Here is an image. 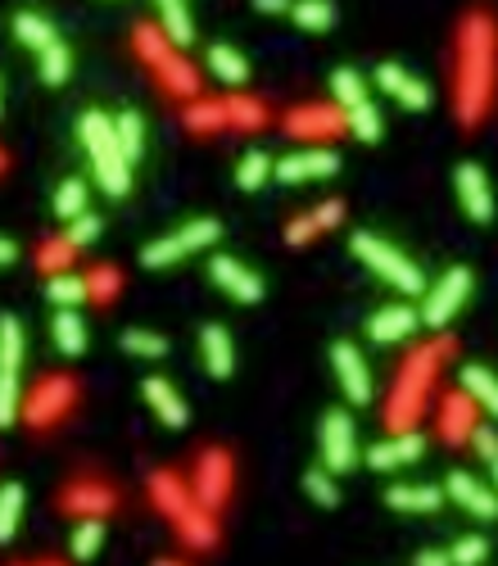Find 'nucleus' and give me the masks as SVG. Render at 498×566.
Returning <instances> with one entry per match:
<instances>
[{"label":"nucleus","instance_id":"obj_1","mask_svg":"<svg viewBox=\"0 0 498 566\" xmlns=\"http://www.w3.org/2000/svg\"><path fill=\"white\" fill-rule=\"evenodd\" d=\"M494 91V23L472 14L463 27V68H457V119L480 123Z\"/></svg>","mask_w":498,"mask_h":566},{"label":"nucleus","instance_id":"obj_2","mask_svg":"<svg viewBox=\"0 0 498 566\" xmlns=\"http://www.w3.org/2000/svg\"><path fill=\"white\" fill-rule=\"evenodd\" d=\"M449 345V340H444ZM444 345H431V349H417L403 371L395 376V390H390V403H386V426L395 435L412 431L417 418H421V408H427V395H431V381H435V367H440V349Z\"/></svg>","mask_w":498,"mask_h":566},{"label":"nucleus","instance_id":"obj_3","mask_svg":"<svg viewBox=\"0 0 498 566\" xmlns=\"http://www.w3.org/2000/svg\"><path fill=\"white\" fill-rule=\"evenodd\" d=\"M82 145H87V155H91V168L100 177V186L109 196H128L132 191V164L123 159V149H119V136H113V119L100 109L82 113Z\"/></svg>","mask_w":498,"mask_h":566},{"label":"nucleus","instance_id":"obj_4","mask_svg":"<svg viewBox=\"0 0 498 566\" xmlns=\"http://www.w3.org/2000/svg\"><path fill=\"white\" fill-rule=\"evenodd\" d=\"M350 249H354L386 286H395V290H403V295H427V277H421V268H417V263H412L403 249H395L390 241H380V236H372V232H354Z\"/></svg>","mask_w":498,"mask_h":566},{"label":"nucleus","instance_id":"obj_5","mask_svg":"<svg viewBox=\"0 0 498 566\" xmlns=\"http://www.w3.org/2000/svg\"><path fill=\"white\" fill-rule=\"evenodd\" d=\"M331 96H335L344 123H350V132H354L358 141H367V145L380 141V113H376V104H372V96H367V82L358 78L354 68H335V73H331Z\"/></svg>","mask_w":498,"mask_h":566},{"label":"nucleus","instance_id":"obj_6","mask_svg":"<svg viewBox=\"0 0 498 566\" xmlns=\"http://www.w3.org/2000/svg\"><path fill=\"white\" fill-rule=\"evenodd\" d=\"M218 236H222V226H218L213 218H190L186 226H177V232L150 241V245L141 249V263H145V268H173V263L190 258L196 249H209Z\"/></svg>","mask_w":498,"mask_h":566},{"label":"nucleus","instance_id":"obj_7","mask_svg":"<svg viewBox=\"0 0 498 566\" xmlns=\"http://www.w3.org/2000/svg\"><path fill=\"white\" fill-rule=\"evenodd\" d=\"M19 371H23V326L19 318H0V426L19 418Z\"/></svg>","mask_w":498,"mask_h":566},{"label":"nucleus","instance_id":"obj_8","mask_svg":"<svg viewBox=\"0 0 498 566\" xmlns=\"http://www.w3.org/2000/svg\"><path fill=\"white\" fill-rule=\"evenodd\" d=\"M472 286H476L472 281V268H449L435 286H427V299H421V322L444 331L457 318V309L472 299Z\"/></svg>","mask_w":498,"mask_h":566},{"label":"nucleus","instance_id":"obj_9","mask_svg":"<svg viewBox=\"0 0 498 566\" xmlns=\"http://www.w3.org/2000/svg\"><path fill=\"white\" fill-rule=\"evenodd\" d=\"M73 403H78V386H73V376H46V381L32 386V395L23 403V418H27V426L46 431V426L68 418Z\"/></svg>","mask_w":498,"mask_h":566},{"label":"nucleus","instance_id":"obj_10","mask_svg":"<svg viewBox=\"0 0 498 566\" xmlns=\"http://www.w3.org/2000/svg\"><path fill=\"white\" fill-rule=\"evenodd\" d=\"M322 467L331 476L358 467V426L344 408H331L322 418Z\"/></svg>","mask_w":498,"mask_h":566},{"label":"nucleus","instance_id":"obj_11","mask_svg":"<svg viewBox=\"0 0 498 566\" xmlns=\"http://www.w3.org/2000/svg\"><path fill=\"white\" fill-rule=\"evenodd\" d=\"M190 495H196L200 508L218 512L226 499H232V453L222 448H204L196 463V480H190Z\"/></svg>","mask_w":498,"mask_h":566},{"label":"nucleus","instance_id":"obj_12","mask_svg":"<svg viewBox=\"0 0 498 566\" xmlns=\"http://www.w3.org/2000/svg\"><path fill=\"white\" fill-rule=\"evenodd\" d=\"M340 168V155L335 149H322V145H309V149H290L286 159L273 164V177L295 186V181H322V177H335Z\"/></svg>","mask_w":498,"mask_h":566},{"label":"nucleus","instance_id":"obj_13","mask_svg":"<svg viewBox=\"0 0 498 566\" xmlns=\"http://www.w3.org/2000/svg\"><path fill=\"white\" fill-rule=\"evenodd\" d=\"M331 371H335V381H340V390H344V399H350V403H367L372 399V371H367V358L358 354V345L335 340V345H331Z\"/></svg>","mask_w":498,"mask_h":566},{"label":"nucleus","instance_id":"obj_14","mask_svg":"<svg viewBox=\"0 0 498 566\" xmlns=\"http://www.w3.org/2000/svg\"><path fill=\"white\" fill-rule=\"evenodd\" d=\"M286 127L295 141H335L350 123H344L340 104H299L286 119Z\"/></svg>","mask_w":498,"mask_h":566},{"label":"nucleus","instance_id":"obj_15","mask_svg":"<svg viewBox=\"0 0 498 566\" xmlns=\"http://www.w3.org/2000/svg\"><path fill=\"white\" fill-rule=\"evenodd\" d=\"M59 508L73 517H104L119 508V495H113V485H104L100 476H82L59 495Z\"/></svg>","mask_w":498,"mask_h":566},{"label":"nucleus","instance_id":"obj_16","mask_svg":"<svg viewBox=\"0 0 498 566\" xmlns=\"http://www.w3.org/2000/svg\"><path fill=\"white\" fill-rule=\"evenodd\" d=\"M453 186H457V204L472 222H489L494 218V191H489V177L480 164H457L453 173Z\"/></svg>","mask_w":498,"mask_h":566},{"label":"nucleus","instance_id":"obj_17","mask_svg":"<svg viewBox=\"0 0 498 566\" xmlns=\"http://www.w3.org/2000/svg\"><path fill=\"white\" fill-rule=\"evenodd\" d=\"M376 87L386 91L390 100H399L403 109L421 113V109H431V87L417 78V73H408L403 64H380L376 68Z\"/></svg>","mask_w":498,"mask_h":566},{"label":"nucleus","instance_id":"obj_18","mask_svg":"<svg viewBox=\"0 0 498 566\" xmlns=\"http://www.w3.org/2000/svg\"><path fill=\"white\" fill-rule=\"evenodd\" d=\"M209 277L236 299V304H258L263 299V281L245 268L241 258H232V254H213V263H209Z\"/></svg>","mask_w":498,"mask_h":566},{"label":"nucleus","instance_id":"obj_19","mask_svg":"<svg viewBox=\"0 0 498 566\" xmlns=\"http://www.w3.org/2000/svg\"><path fill=\"white\" fill-rule=\"evenodd\" d=\"M444 499H453L457 508H467L480 521H494L498 517V495H494L485 480H476L472 471H453L449 485H444Z\"/></svg>","mask_w":498,"mask_h":566},{"label":"nucleus","instance_id":"obj_20","mask_svg":"<svg viewBox=\"0 0 498 566\" xmlns=\"http://www.w3.org/2000/svg\"><path fill=\"white\" fill-rule=\"evenodd\" d=\"M421 453H427V440L417 431H403V435H390L367 448V467L372 471H399V467H412Z\"/></svg>","mask_w":498,"mask_h":566},{"label":"nucleus","instance_id":"obj_21","mask_svg":"<svg viewBox=\"0 0 498 566\" xmlns=\"http://www.w3.org/2000/svg\"><path fill=\"white\" fill-rule=\"evenodd\" d=\"M417 326H421V313H417V309H408V304H386V309L372 313L367 335L376 340V345H399V340H408Z\"/></svg>","mask_w":498,"mask_h":566},{"label":"nucleus","instance_id":"obj_22","mask_svg":"<svg viewBox=\"0 0 498 566\" xmlns=\"http://www.w3.org/2000/svg\"><path fill=\"white\" fill-rule=\"evenodd\" d=\"M141 395H145V403H150V408H155V418H159L164 426H186L190 408H186V399L164 381V376H150V381L141 386Z\"/></svg>","mask_w":498,"mask_h":566},{"label":"nucleus","instance_id":"obj_23","mask_svg":"<svg viewBox=\"0 0 498 566\" xmlns=\"http://www.w3.org/2000/svg\"><path fill=\"white\" fill-rule=\"evenodd\" d=\"M440 431H444L449 444L472 440V431H476V403H472L467 395H449V399H440Z\"/></svg>","mask_w":498,"mask_h":566},{"label":"nucleus","instance_id":"obj_24","mask_svg":"<svg viewBox=\"0 0 498 566\" xmlns=\"http://www.w3.org/2000/svg\"><path fill=\"white\" fill-rule=\"evenodd\" d=\"M150 499H155L159 503V512L164 517H181L190 503H196V495H190V489H186V480L181 476H173V471H155V476H150Z\"/></svg>","mask_w":498,"mask_h":566},{"label":"nucleus","instance_id":"obj_25","mask_svg":"<svg viewBox=\"0 0 498 566\" xmlns=\"http://www.w3.org/2000/svg\"><path fill=\"white\" fill-rule=\"evenodd\" d=\"M200 354H204V367H209V376H232V367H236V349H232V335H226L222 326H204L200 331Z\"/></svg>","mask_w":498,"mask_h":566},{"label":"nucleus","instance_id":"obj_26","mask_svg":"<svg viewBox=\"0 0 498 566\" xmlns=\"http://www.w3.org/2000/svg\"><path fill=\"white\" fill-rule=\"evenodd\" d=\"M386 503L395 512H435L444 503V489L440 485H390Z\"/></svg>","mask_w":498,"mask_h":566},{"label":"nucleus","instance_id":"obj_27","mask_svg":"<svg viewBox=\"0 0 498 566\" xmlns=\"http://www.w3.org/2000/svg\"><path fill=\"white\" fill-rule=\"evenodd\" d=\"M177 535H181V544H190V548H213V540H218V525H213V512L209 508H200V503H190L177 521Z\"/></svg>","mask_w":498,"mask_h":566},{"label":"nucleus","instance_id":"obj_28","mask_svg":"<svg viewBox=\"0 0 498 566\" xmlns=\"http://www.w3.org/2000/svg\"><path fill=\"white\" fill-rule=\"evenodd\" d=\"M159 5V32L168 36V46H190L196 42V19H190L186 0H155Z\"/></svg>","mask_w":498,"mask_h":566},{"label":"nucleus","instance_id":"obj_29","mask_svg":"<svg viewBox=\"0 0 498 566\" xmlns=\"http://www.w3.org/2000/svg\"><path fill=\"white\" fill-rule=\"evenodd\" d=\"M463 395L476 403V408H485L489 418L498 422V376L489 371V367H463Z\"/></svg>","mask_w":498,"mask_h":566},{"label":"nucleus","instance_id":"obj_30","mask_svg":"<svg viewBox=\"0 0 498 566\" xmlns=\"http://www.w3.org/2000/svg\"><path fill=\"white\" fill-rule=\"evenodd\" d=\"M55 345L68 358H82L87 354V322L78 318V309H59V318H55Z\"/></svg>","mask_w":498,"mask_h":566},{"label":"nucleus","instance_id":"obj_31","mask_svg":"<svg viewBox=\"0 0 498 566\" xmlns=\"http://www.w3.org/2000/svg\"><path fill=\"white\" fill-rule=\"evenodd\" d=\"M209 73H213V78L218 82H226V87H241L245 78H250V64H245V55L236 51V46H213L209 51Z\"/></svg>","mask_w":498,"mask_h":566},{"label":"nucleus","instance_id":"obj_32","mask_svg":"<svg viewBox=\"0 0 498 566\" xmlns=\"http://www.w3.org/2000/svg\"><path fill=\"white\" fill-rule=\"evenodd\" d=\"M23 503H27V495H23V485H19V480H5V485H0V544H10V540L19 535Z\"/></svg>","mask_w":498,"mask_h":566},{"label":"nucleus","instance_id":"obj_33","mask_svg":"<svg viewBox=\"0 0 498 566\" xmlns=\"http://www.w3.org/2000/svg\"><path fill=\"white\" fill-rule=\"evenodd\" d=\"M104 544V521L100 517H78V525H73V535H68V548L78 562H91Z\"/></svg>","mask_w":498,"mask_h":566},{"label":"nucleus","instance_id":"obj_34","mask_svg":"<svg viewBox=\"0 0 498 566\" xmlns=\"http://www.w3.org/2000/svg\"><path fill=\"white\" fill-rule=\"evenodd\" d=\"M113 136H119V149H123V159L128 164H136L141 155H145V123H141V113H119L113 119Z\"/></svg>","mask_w":498,"mask_h":566},{"label":"nucleus","instance_id":"obj_35","mask_svg":"<svg viewBox=\"0 0 498 566\" xmlns=\"http://www.w3.org/2000/svg\"><path fill=\"white\" fill-rule=\"evenodd\" d=\"M155 68H159V78H164V87H168L173 96H196V91H200V78H196V73H190V64H181L173 51H168Z\"/></svg>","mask_w":498,"mask_h":566},{"label":"nucleus","instance_id":"obj_36","mask_svg":"<svg viewBox=\"0 0 498 566\" xmlns=\"http://www.w3.org/2000/svg\"><path fill=\"white\" fill-rule=\"evenodd\" d=\"M186 127L190 132H218V127H226V100H196V104H186Z\"/></svg>","mask_w":498,"mask_h":566},{"label":"nucleus","instance_id":"obj_37","mask_svg":"<svg viewBox=\"0 0 498 566\" xmlns=\"http://www.w3.org/2000/svg\"><path fill=\"white\" fill-rule=\"evenodd\" d=\"M290 14H295V23L303 32H327L335 23V5H331V0H295Z\"/></svg>","mask_w":498,"mask_h":566},{"label":"nucleus","instance_id":"obj_38","mask_svg":"<svg viewBox=\"0 0 498 566\" xmlns=\"http://www.w3.org/2000/svg\"><path fill=\"white\" fill-rule=\"evenodd\" d=\"M14 36H19L23 46H32L36 55H42L51 42H59V36H55V27H51L42 14H19V19H14Z\"/></svg>","mask_w":498,"mask_h":566},{"label":"nucleus","instance_id":"obj_39","mask_svg":"<svg viewBox=\"0 0 498 566\" xmlns=\"http://www.w3.org/2000/svg\"><path fill=\"white\" fill-rule=\"evenodd\" d=\"M267 181H273V159H267L263 149H250V155L241 159V168H236V186L241 191H263Z\"/></svg>","mask_w":498,"mask_h":566},{"label":"nucleus","instance_id":"obj_40","mask_svg":"<svg viewBox=\"0 0 498 566\" xmlns=\"http://www.w3.org/2000/svg\"><path fill=\"white\" fill-rule=\"evenodd\" d=\"M46 295H51V304H59V309H78V304H82V299H87V277H73V273H59V277H51Z\"/></svg>","mask_w":498,"mask_h":566},{"label":"nucleus","instance_id":"obj_41","mask_svg":"<svg viewBox=\"0 0 498 566\" xmlns=\"http://www.w3.org/2000/svg\"><path fill=\"white\" fill-rule=\"evenodd\" d=\"M55 213H59L64 222H73L78 213H87V181H82V177H68L59 191H55Z\"/></svg>","mask_w":498,"mask_h":566},{"label":"nucleus","instance_id":"obj_42","mask_svg":"<svg viewBox=\"0 0 498 566\" xmlns=\"http://www.w3.org/2000/svg\"><path fill=\"white\" fill-rule=\"evenodd\" d=\"M226 123L241 127V132H254V127L267 123V109L258 100H250V96H236V100H226Z\"/></svg>","mask_w":498,"mask_h":566},{"label":"nucleus","instance_id":"obj_43","mask_svg":"<svg viewBox=\"0 0 498 566\" xmlns=\"http://www.w3.org/2000/svg\"><path fill=\"white\" fill-rule=\"evenodd\" d=\"M123 349H128L132 358H164V354H168V340H164L159 331H141V326H132V331L123 335Z\"/></svg>","mask_w":498,"mask_h":566},{"label":"nucleus","instance_id":"obj_44","mask_svg":"<svg viewBox=\"0 0 498 566\" xmlns=\"http://www.w3.org/2000/svg\"><path fill=\"white\" fill-rule=\"evenodd\" d=\"M303 495H309L318 508H335L340 503V489H335V476L327 467H313L309 476H303Z\"/></svg>","mask_w":498,"mask_h":566},{"label":"nucleus","instance_id":"obj_45","mask_svg":"<svg viewBox=\"0 0 498 566\" xmlns=\"http://www.w3.org/2000/svg\"><path fill=\"white\" fill-rule=\"evenodd\" d=\"M68 68H73L68 46H64V42H51V46L42 51V82H46V87H59V82L68 78Z\"/></svg>","mask_w":498,"mask_h":566},{"label":"nucleus","instance_id":"obj_46","mask_svg":"<svg viewBox=\"0 0 498 566\" xmlns=\"http://www.w3.org/2000/svg\"><path fill=\"white\" fill-rule=\"evenodd\" d=\"M78 258V249H73L64 236L59 241H46L42 249H36V263H42V273H51V277H59V273H68V263Z\"/></svg>","mask_w":498,"mask_h":566},{"label":"nucleus","instance_id":"obj_47","mask_svg":"<svg viewBox=\"0 0 498 566\" xmlns=\"http://www.w3.org/2000/svg\"><path fill=\"white\" fill-rule=\"evenodd\" d=\"M119 286H123V277H119V268H91L87 273V299H100V304H109L113 295H119Z\"/></svg>","mask_w":498,"mask_h":566},{"label":"nucleus","instance_id":"obj_48","mask_svg":"<svg viewBox=\"0 0 498 566\" xmlns=\"http://www.w3.org/2000/svg\"><path fill=\"white\" fill-rule=\"evenodd\" d=\"M485 557H489V544H485L480 535H463V540L453 544V553H449L453 566H480Z\"/></svg>","mask_w":498,"mask_h":566},{"label":"nucleus","instance_id":"obj_49","mask_svg":"<svg viewBox=\"0 0 498 566\" xmlns=\"http://www.w3.org/2000/svg\"><path fill=\"white\" fill-rule=\"evenodd\" d=\"M136 51L150 59V64H159L164 55H168V36L159 32V27H150V23H141L136 27Z\"/></svg>","mask_w":498,"mask_h":566},{"label":"nucleus","instance_id":"obj_50","mask_svg":"<svg viewBox=\"0 0 498 566\" xmlns=\"http://www.w3.org/2000/svg\"><path fill=\"white\" fill-rule=\"evenodd\" d=\"M96 236H100V218H96V213H78V218L68 222V236H64V241H68L73 249H87Z\"/></svg>","mask_w":498,"mask_h":566},{"label":"nucleus","instance_id":"obj_51","mask_svg":"<svg viewBox=\"0 0 498 566\" xmlns=\"http://www.w3.org/2000/svg\"><path fill=\"white\" fill-rule=\"evenodd\" d=\"M318 236V222H313V213H303V218H295L290 226H286V245H295V249H303Z\"/></svg>","mask_w":498,"mask_h":566},{"label":"nucleus","instance_id":"obj_52","mask_svg":"<svg viewBox=\"0 0 498 566\" xmlns=\"http://www.w3.org/2000/svg\"><path fill=\"white\" fill-rule=\"evenodd\" d=\"M472 444H476V458H480V463H494V458H498V431H494V426H480V422H476Z\"/></svg>","mask_w":498,"mask_h":566},{"label":"nucleus","instance_id":"obj_53","mask_svg":"<svg viewBox=\"0 0 498 566\" xmlns=\"http://www.w3.org/2000/svg\"><path fill=\"white\" fill-rule=\"evenodd\" d=\"M340 218H344V204H340V200H327V204H318V209H313L318 232H327V226H340Z\"/></svg>","mask_w":498,"mask_h":566},{"label":"nucleus","instance_id":"obj_54","mask_svg":"<svg viewBox=\"0 0 498 566\" xmlns=\"http://www.w3.org/2000/svg\"><path fill=\"white\" fill-rule=\"evenodd\" d=\"M295 0H254V10L258 14H290Z\"/></svg>","mask_w":498,"mask_h":566},{"label":"nucleus","instance_id":"obj_55","mask_svg":"<svg viewBox=\"0 0 498 566\" xmlns=\"http://www.w3.org/2000/svg\"><path fill=\"white\" fill-rule=\"evenodd\" d=\"M412 566H453V562H449V553L427 548V553H417V562H412Z\"/></svg>","mask_w":498,"mask_h":566},{"label":"nucleus","instance_id":"obj_56","mask_svg":"<svg viewBox=\"0 0 498 566\" xmlns=\"http://www.w3.org/2000/svg\"><path fill=\"white\" fill-rule=\"evenodd\" d=\"M19 258V249H14V241H5L0 236V268H10V263Z\"/></svg>","mask_w":498,"mask_h":566},{"label":"nucleus","instance_id":"obj_57","mask_svg":"<svg viewBox=\"0 0 498 566\" xmlns=\"http://www.w3.org/2000/svg\"><path fill=\"white\" fill-rule=\"evenodd\" d=\"M489 471H494V495H498V458L489 463Z\"/></svg>","mask_w":498,"mask_h":566},{"label":"nucleus","instance_id":"obj_58","mask_svg":"<svg viewBox=\"0 0 498 566\" xmlns=\"http://www.w3.org/2000/svg\"><path fill=\"white\" fill-rule=\"evenodd\" d=\"M155 566H186V562H173V557H159Z\"/></svg>","mask_w":498,"mask_h":566},{"label":"nucleus","instance_id":"obj_59","mask_svg":"<svg viewBox=\"0 0 498 566\" xmlns=\"http://www.w3.org/2000/svg\"><path fill=\"white\" fill-rule=\"evenodd\" d=\"M23 566H64V562H23Z\"/></svg>","mask_w":498,"mask_h":566},{"label":"nucleus","instance_id":"obj_60","mask_svg":"<svg viewBox=\"0 0 498 566\" xmlns=\"http://www.w3.org/2000/svg\"><path fill=\"white\" fill-rule=\"evenodd\" d=\"M0 173H5V155H0Z\"/></svg>","mask_w":498,"mask_h":566},{"label":"nucleus","instance_id":"obj_61","mask_svg":"<svg viewBox=\"0 0 498 566\" xmlns=\"http://www.w3.org/2000/svg\"><path fill=\"white\" fill-rule=\"evenodd\" d=\"M0 104H5V96H0Z\"/></svg>","mask_w":498,"mask_h":566}]
</instances>
